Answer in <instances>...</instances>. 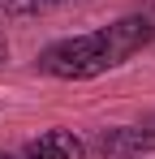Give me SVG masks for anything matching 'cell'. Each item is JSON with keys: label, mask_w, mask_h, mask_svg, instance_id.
Segmentation results:
<instances>
[{"label": "cell", "mask_w": 155, "mask_h": 159, "mask_svg": "<svg viewBox=\"0 0 155 159\" xmlns=\"http://www.w3.org/2000/svg\"><path fill=\"white\" fill-rule=\"evenodd\" d=\"M151 39H155V22L142 13H129L103 30H86V34H69V39L48 43L39 52V69L60 82H86V78L116 69L134 52H142Z\"/></svg>", "instance_id": "1"}, {"label": "cell", "mask_w": 155, "mask_h": 159, "mask_svg": "<svg viewBox=\"0 0 155 159\" xmlns=\"http://www.w3.org/2000/svg\"><path fill=\"white\" fill-rule=\"evenodd\" d=\"M86 155L95 159H138L155 151V133L151 129H134V125H112V129H99L91 142H82Z\"/></svg>", "instance_id": "2"}, {"label": "cell", "mask_w": 155, "mask_h": 159, "mask_svg": "<svg viewBox=\"0 0 155 159\" xmlns=\"http://www.w3.org/2000/svg\"><path fill=\"white\" fill-rule=\"evenodd\" d=\"M78 155H86V146L73 129H43L22 146V159H78Z\"/></svg>", "instance_id": "3"}, {"label": "cell", "mask_w": 155, "mask_h": 159, "mask_svg": "<svg viewBox=\"0 0 155 159\" xmlns=\"http://www.w3.org/2000/svg\"><path fill=\"white\" fill-rule=\"evenodd\" d=\"M65 0H0V9L9 13V17H43L52 9H60Z\"/></svg>", "instance_id": "4"}, {"label": "cell", "mask_w": 155, "mask_h": 159, "mask_svg": "<svg viewBox=\"0 0 155 159\" xmlns=\"http://www.w3.org/2000/svg\"><path fill=\"white\" fill-rule=\"evenodd\" d=\"M4 56H9V43H4V34H0V60H4Z\"/></svg>", "instance_id": "5"}, {"label": "cell", "mask_w": 155, "mask_h": 159, "mask_svg": "<svg viewBox=\"0 0 155 159\" xmlns=\"http://www.w3.org/2000/svg\"><path fill=\"white\" fill-rule=\"evenodd\" d=\"M0 159H22V155H4V151H0Z\"/></svg>", "instance_id": "6"}]
</instances>
